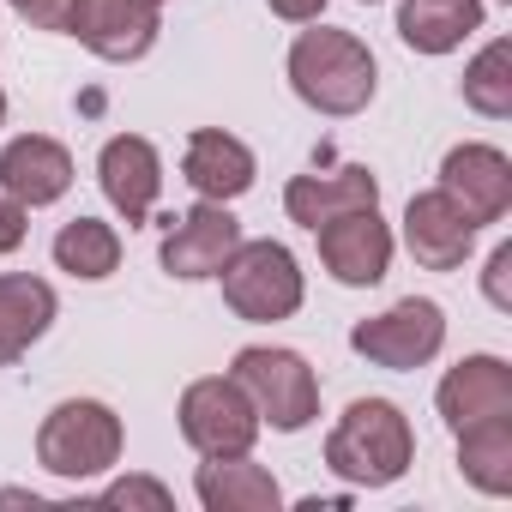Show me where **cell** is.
<instances>
[{"instance_id": "cell-1", "label": "cell", "mask_w": 512, "mask_h": 512, "mask_svg": "<svg viewBox=\"0 0 512 512\" xmlns=\"http://www.w3.org/2000/svg\"><path fill=\"white\" fill-rule=\"evenodd\" d=\"M290 91H296L308 109L344 121V115H362V109L374 103L380 67H374V55H368L362 37L320 25V31H302V37L290 43Z\"/></svg>"}, {"instance_id": "cell-2", "label": "cell", "mask_w": 512, "mask_h": 512, "mask_svg": "<svg viewBox=\"0 0 512 512\" xmlns=\"http://www.w3.org/2000/svg\"><path fill=\"white\" fill-rule=\"evenodd\" d=\"M410 458H416V434L392 398H356L326 434V470L344 476L350 488H392L410 470Z\"/></svg>"}, {"instance_id": "cell-3", "label": "cell", "mask_w": 512, "mask_h": 512, "mask_svg": "<svg viewBox=\"0 0 512 512\" xmlns=\"http://www.w3.org/2000/svg\"><path fill=\"white\" fill-rule=\"evenodd\" d=\"M121 416L103 398H67L37 428V464L61 482H91L121 458Z\"/></svg>"}, {"instance_id": "cell-4", "label": "cell", "mask_w": 512, "mask_h": 512, "mask_svg": "<svg viewBox=\"0 0 512 512\" xmlns=\"http://www.w3.org/2000/svg\"><path fill=\"white\" fill-rule=\"evenodd\" d=\"M229 380L253 398L260 422H272L278 434H302V428L320 416V380H314V368H308L296 350L247 344V350H235Z\"/></svg>"}, {"instance_id": "cell-5", "label": "cell", "mask_w": 512, "mask_h": 512, "mask_svg": "<svg viewBox=\"0 0 512 512\" xmlns=\"http://www.w3.org/2000/svg\"><path fill=\"white\" fill-rule=\"evenodd\" d=\"M217 278H223V302L247 326H272L302 308V266L284 241H241Z\"/></svg>"}, {"instance_id": "cell-6", "label": "cell", "mask_w": 512, "mask_h": 512, "mask_svg": "<svg viewBox=\"0 0 512 512\" xmlns=\"http://www.w3.org/2000/svg\"><path fill=\"white\" fill-rule=\"evenodd\" d=\"M440 344H446V314H440V302H428V296H404V302H392L386 314L350 326V350H356L362 362H374V368H392V374L428 368V362L440 356Z\"/></svg>"}, {"instance_id": "cell-7", "label": "cell", "mask_w": 512, "mask_h": 512, "mask_svg": "<svg viewBox=\"0 0 512 512\" xmlns=\"http://www.w3.org/2000/svg\"><path fill=\"white\" fill-rule=\"evenodd\" d=\"M260 410L253 398L229 380V374H205L181 392V434L199 458H235V452H253L260 440Z\"/></svg>"}, {"instance_id": "cell-8", "label": "cell", "mask_w": 512, "mask_h": 512, "mask_svg": "<svg viewBox=\"0 0 512 512\" xmlns=\"http://www.w3.org/2000/svg\"><path fill=\"white\" fill-rule=\"evenodd\" d=\"M235 247H241V223L229 217V205L199 199L187 217H169V235L157 247V260H163L169 278L199 284V278H217L223 272V260H229Z\"/></svg>"}, {"instance_id": "cell-9", "label": "cell", "mask_w": 512, "mask_h": 512, "mask_svg": "<svg viewBox=\"0 0 512 512\" xmlns=\"http://www.w3.org/2000/svg\"><path fill=\"white\" fill-rule=\"evenodd\" d=\"M157 7L151 0H79L73 7V25L67 37H79L97 61L109 67H127V61H145L157 49Z\"/></svg>"}, {"instance_id": "cell-10", "label": "cell", "mask_w": 512, "mask_h": 512, "mask_svg": "<svg viewBox=\"0 0 512 512\" xmlns=\"http://www.w3.org/2000/svg\"><path fill=\"white\" fill-rule=\"evenodd\" d=\"M314 235H320L326 272H332L344 290H368V284H380V278L392 272V229L380 223V205L344 211V217L320 223Z\"/></svg>"}, {"instance_id": "cell-11", "label": "cell", "mask_w": 512, "mask_h": 512, "mask_svg": "<svg viewBox=\"0 0 512 512\" xmlns=\"http://www.w3.org/2000/svg\"><path fill=\"white\" fill-rule=\"evenodd\" d=\"M440 193L458 199V211L482 229V223H500L512 211V157L500 145H452L446 163H440Z\"/></svg>"}, {"instance_id": "cell-12", "label": "cell", "mask_w": 512, "mask_h": 512, "mask_svg": "<svg viewBox=\"0 0 512 512\" xmlns=\"http://www.w3.org/2000/svg\"><path fill=\"white\" fill-rule=\"evenodd\" d=\"M97 181H103V199L121 211V223H151L157 211V193H163V157L145 133H115L103 151H97Z\"/></svg>"}, {"instance_id": "cell-13", "label": "cell", "mask_w": 512, "mask_h": 512, "mask_svg": "<svg viewBox=\"0 0 512 512\" xmlns=\"http://www.w3.org/2000/svg\"><path fill=\"white\" fill-rule=\"evenodd\" d=\"M404 247L422 272H458L476 247V223L458 211L452 193L434 187V193H416L404 205Z\"/></svg>"}, {"instance_id": "cell-14", "label": "cell", "mask_w": 512, "mask_h": 512, "mask_svg": "<svg viewBox=\"0 0 512 512\" xmlns=\"http://www.w3.org/2000/svg\"><path fill=\"white\" fill-rule=\"evenodd\" d=\"M67 187H73V157H67L61 139H49V133L7 139V151H0V193H7V199L37 211V205L67 199Z\"/></svg>"}, {"instance_id": "cell-15", "label": "cell", "mask_w": 512, "mask_h": 512, "mask_svg": "<svg viewBox=\"0 0 512 512\" xmlns=\"http://www.w3.org/2000/svg\"><path fill=\"white\" fill-rule=\"evenodd\" d=\"M446 428H476L488 416H512V368L500 356H464L458 368H446L440 392H434Z\"/></svg>"}, {"instance_id": "cell-16", "label": "cell", "mask_w": 512, "mask_h": 512, "mask_svg": "<svg viewBox=\"0 0 512 512\" xmlns=\"http://www.w3.org/2000/svg\"><path fill=\"white\" fill-rule=\"evenodd\" d=\"M368 205H380V175L362 169V163H344V169H326V175L314 169V175H296L284 187V211L302 229H320V223H332L344 211H368Z\"/></svg>"}, {"instance_id": "cell-17", "label": "cell", "mask_w": 512, "mask_h": 512, "mask_svg": "<svg viewBox=\"0 0 512 512\" xmlns=\"http://www.w3.org/2000/svg\"><path fill=\"white\" fill-rule=\"evenodd\" d=\"M181 175H187V187H193L199 199L229 205V199H241V193L253 187L260 163H253V151H247L235 133H223V127H199V133H187Z\"/></svg>"}, {"instance_id": "cell-18", "label": "cell", "mask_w": 512, "mask_h": 512, "mask_svg": "<svg viewBox=\"0 0 512 512\" xmlns=\"http://www.w3.org/2000/svg\"><path fill=\"white\" fill-rule=\"evenodd\" d=\"M193 494L205 512H278L284 506V488L266 464H253V452H235V458H205L199 476H193Z\"/></svg>"}, {"instance_id": "cell-19", "label": "cell", "mask_w": 512, "mask_h": 512, "mask_svg": "<svg viewBox=\"0 0 512 512\" xmlns=\"http://www.w3.org/2000/svg\"><path fill=\"white\" fill-rule=\"evenodd\" d=\"M55 314H61L55 284H43L31 272H0V368H13L55 326Z\"/></svg>"}, {"instance_id": "cell-20", "label": "cell", "mask_w": 512, "mask_h": 512, "mask_svg": "<svg viewBox=\"0 0 512 512\" xmlns=\"http://www.w3.org/2000/svg\"><path fill=\"white\" fill-rule=\"evenodd\" d=\"M482 0H404L398 7V37L416 55H452L464 37L482 31Z\"/></svg>"}, {"instance_id": "cell-21", "label": "cell", "mask_w": 512, "mask_h": 512, "mask_svg": "<svg viewBox=\"0 0 512 512\" xmlns=\"http://www.w3.org/2000/svg\"><path fill=\"white\" fill-rule=\"evenodd\" d=\"M458 470L482 494H512V416L458 428Z\"/></svg>"}, {"instance_id": "cell-22", "label": "cell", "mask_w": 512, "mask_h": 512, "mask_svg": "<svg viewBox=\"0 0 512 512\" xmlns=\"http://www.w3.org/2000/svg\"><path fill=\"white\" fill-rule=\"evenodd\" d=\"M55 266L73 272V278H85V284L115 278L121 272V235H115V223H103V217L61 223V235H55Z\"/></svg>"}, {"instance_id": "cell-23", "label": "cell", "mask_w": 512, "mask_h": 512, "mask_svg": "<svg viewBox=\"0 0 512 512\" xmlns=\"http://www.w3.org/2000/svg\"><path fill=\"white\" fill-rule=\"evenodd\" d=\"M464 103L488 121H506L512 115V43L494 37L470 67H464Z\"/></svg>"}, {"instance_id": "cell-24", "label": "cell", "mask_w": 512, "mask_h": 512, "mask_svg": "<svg viewBox=\"0 0 512 512\" xmlns=\"http://www.w3.org/2000/svg\"><path fill=\"white\" fill-rule=\"evenodd\" d=\"M97 506H145V512H169L175 494H169L157 476H121V482H109V488L97 494Z\"/></svg>"}, {"instance_id": "cell-25", "label": "cell", "mask_w": 512, "mask_h": 512, "mask_svg": "<svg viewBox=\"0 0 512 512\" xmlns=\"http://www.w3.org/2000/svg\"><path fill=\"white\" fill-rule=\"evenodd\" d=\"M482 296L500 308V314H512V241H500L494 253H488V272H482Z\"/></svg>"}, {"instance_id": "cell-26", "label": "cell", "mask_w": 512, "mask_h": 512, "mask_svg": "<svg viewBox=\"0 0 512 512\" xmlns=\"http://www.w3.org/2000/svg\"><path fill=\"white\" fill-rule=\"evenodd\" d=\"M7 7H13L25 25H37V31H67L79 0H7Z\"/></svg>"}, {"instance_id": "cell-27", "label": "cell", "mask_w": 512, "mask_h": 512, "mask_svg": "<svg viewBox=\"0 0 512 512\" xmlns=\"http://www.w3.org/2000/svg\"><path fill=\"white\" fill-rule=\"evenodd\" d=\"M25 217H31V211H25L19 199L0 193V253H13V247L25 241Z\"/></svg>"}, {"instance_id": "cell-28", "label": "cell", "mask_w": 512, "mask_h": 512, "mask_svg": "<svg viewBox=\"0 0 512 512\" xmlns=\"http://www.w3.org/2000/svg\"><path fill=\"white\" fill-rule=\"evenodd\" d=\"M266 7L284 19V25H314L326 13V0H266Z\"/></svg>"}, {"instance_id": "cell-29", "label": "cell", "mask_w": 512, "mask_h": 512, "mask_svg": "<svg viewBox=\"0 0 512 512\" xmlns=\"http://www.w3.org/2000/svg\"><path fill=\"white\" fill-rule=\"evenodd\" d=\"M0 127H7V91H0Z\"/></svg>"}, {"instance_id": "cell-30", "label": "cell", "mask_w": 512, "mask_h": 512, "mask_svg": "<svg viewBox=\"0 0 512 512\" xmlns=\"http://www.w3.org/2000/svg\"><path fill=\"white\" fill-rule=\"evenodd\" d=\"M151 7H163V0H151Z\"/></svg>"}, {"instance_id": "cell-31", "label": "cell", "mask_w": 512, "mask_h": 512, "mask_svg": "<svg viewBox=\"0 0 512 512\" xmlns=\"http://www.w3.org/2000/svg\"><path fill=\"white\" fill-rule=\"evenodd\" d=\"M362 7H374V0H362Z\"/></svg>"}]
</instances>
